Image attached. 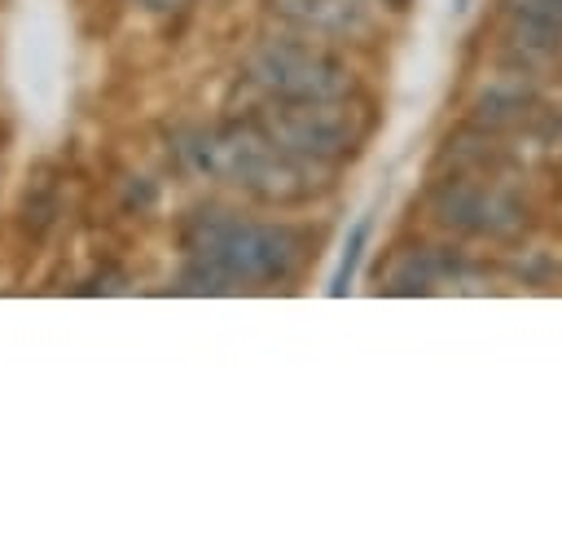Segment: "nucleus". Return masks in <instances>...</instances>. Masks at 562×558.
<instances>
[{
	"instance_id": "7",
	"label": "nucleus",
	"mask_w": 562,
	"mask_h": 558,
	"mask_svg": "<svg viewBox=\"0 0 562 558\" xmlns=\"http://www.w3.org/2000/svg\"><path fill=\"white\" fill-rule=\"evenodd\" d=\"M457 268H461L457 255L435 250V246H413V250H404V255L391 264L386 290H391V294H426V290L443 286L448 277H457Z\"/></svg>"
},
{
	"instance_id": "12",
	"label": "nucleus",
	"mask_w": 562,
	"mask_h": 558,
	"mask_svg": "<svg viewBox=\"0 0 562 558\" xmlns=\"http://www.w3.org/2000/svg\"><path fill=\"white\" fill-rule=\"evenodd\" d=\"M145 13H180V9H189L193 0H136Z\"/></svg>"
},
{
	"instance_id": "5",
	"label": "nucleus",
	"mask_w": 562,
	"mask_h": 558,
	"mask_svg": "<svg viewBox=\"0 0 562 558\" xmlns=\"http://www.w3.org/2000/svg\"><path fill=\"white\" fill-rule=\"evenodd\" d=\"M430 215L465 237L479 242H518L531 228V215L522 207V198H514L505 185H496L492 176L479 171H457L448 180L430 185Z\"/></svg>"
},
{
	"instance_id": "9",
	"label": "nucleus",
	"mask_w": 562,
	"mask_h": 558,
	"mask_svg": "<svg viewBox=\"0 0 562 558\" xmlns=\"http://www.w3.org/2000/svg\"><path fill=\"white\" fill-rule=\"evenodd\" d=\"M505 13L518 40L536 48L562 44V0H505Z\"/></svg>"
},
{
	"instance_id": "6",
	"label": "nucleus",
	"mask_w": 562,
	"mask_h": 558,
	"mask_svg": "<svg viewBox=\"0 0 562 558\" xmlns=\"http://www.w3.org/2000/svg\"><path fill=\"white\" fill-rule=\"evenodd\" d=\"M272 13L294 31L325 40H351L373 26L369 0H272Z\"/></svg>"
},
{
	"instance_id": "10",
	"label": "nucleus",
	"mask_w": 562,
	"mask_h": 558,
	"mask_svg": "<svg viewBox=\"0 0 562 558\" xmlns=\"http://www.w3.org/2000/svg\"><path fill=\"white\" fill-rule=\"evenodd\" d=\"M57 211H61L57 180H35V185L26 189V198H22V233H31V237L40 242V237L53 228Z\"/></svg>"
},
{
	"instance_id": "3",
	"label": "nucleus",
	"mask_w": 562,
	"mask_h": 558,
	"mask_svg": "<svg viewBox=\"0 0 562 558\" xmlns=\"http://www.w3.org/2000/svg\"><path fill=\"white\" fill-rule=\"evenodd\" d=\"M255 123L290 154L316 163V167H338L360 154L369 123L347 105V101H272L255 114Z\"/></svg>"
},
{
	"instance_id": "4",
	"label": "nucleus",
	"mask_w": 562,
	"mask_h": 558,
	"mask_svg": "<svg viewBox=\"0 0 562 558\" xmlns=\"http://www.w3.org/2000/svg\"><path fill=\"white\" fill-rule=\"evenodd\" d=\"M246 79L272 101H347L356 75L334 53L303 40H263L246 53Z\"/></svg>"
},
{
	"instance_id": "8",
	"label": "nucleus",
	"mask_w": 562,
	"mask_h": 558,
	"mask_svg": "<svg viewBox=\"0 0 562 558\" xmlns=\"http://www.w3.org/2000/svg\"><path fill=\"white\" fill-rule=\"evenodd\" d=\"M531 110H536V92L522 79H501L474 101V123H483L492 132L496 127H522L531 119Z\"/></svg>"
},
{
	"instance_id": "2",
	"label": "nucleus",
	"mask_w": 562,
	"mask_h": 558,
	"mask_svg": "<svg viewBox=\"0 0 562 558\" xmlns=\"http://www.w3.org/2000/svg\"><path fill=\"white\" fill-rule=\"evenodd\" d=\"M184 154L198 171H206V176H215V180H224V185H233V189H241L268 207L312 202L329 176V167H316V163L281 149L255 119L206 127V132L189 136Z\"/></svg>"
},
{
	"instance_id": "11",
	"label": "nucleus",
	"mask_w": 562,
	"mask_h": 558,
	"mask_svg": "<svg viewBox=\"0 0 562 558\" xmlns=\"http://www.w3.org/2000/svg\"><path fill=\"white\" fill-rule=\"evenodd\" d=\"M364 237H369V220H360L356 228H351V242H347V250H342V264H338V272H334V294H342L347 286H351V277H356V264H360V250H364Z\"/></svg>"
},
{
	"instance_id": "1",
	"label": "nucleus",
	"mask_w": 562,
	"mask_h": 558,
	"mask_svg": "<svg viewBox=\"0 0 562 558\" xmlns=\"http://www.w3.org/2000/svg\"><path fill=\"white\" fill-rule=\"evenodd\" d=\"M189 259L206 264L228 290L233 286H285L303 272L316 233L303 224L241 220L228 211H193L180 228Z\"/></svg>"
}]
</instances>
